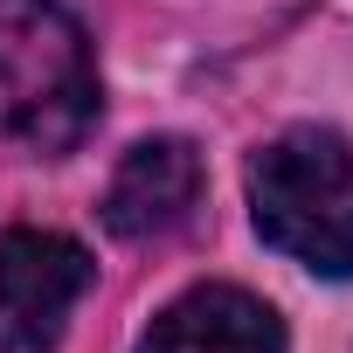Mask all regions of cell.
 I'll return each instance as SVG.
<instances>
[{
  "instance_id": "cell-1",
  "label": "cell",
  "mask_w": 353,
  "mask_h": 353,
  "mask_svg": "<svg viewBox=\"0 0 353 353\" xmlns=\"http://www.w3.org/2000/svg\"><path fill=\"white\" fill-rule=\"evenodd\" d=\"M250 222L312 277H353V145L332 125H291L256 145Z\"/></svg>"
},
{
  "instance_id": "cell-2",
  "label": "cell",
  "mask_w": 353,
  "mask_h": 353,
  "mask_svg": "<svg viewBox=\"0 0 353 353\" xmlns=\"http://www.w3.org/2000/svg\"><path fill=\"white\" fill-rule=\"evenodd\" d=\"M97 118L90 35L63 0H0V139L70 152Z\"/></svg>"
},
{
  "instance_id": "cell-3",
  "label": "cell",
  "mask_w": 353,
  "mask_h": 353,
  "mask_svg": "<svg viewBox=\"0 0 353 353\" xmlns=\"http://www.w3.org/2000/svg\"><path fill=\"white\" fill-rule=\"evenodd\" d=\"M90 250L56 229H8L0 236V325L28 353H49L90 291Z\"/></svg>"
},
{
  "instance_id": "cell-4",
  "label": "cell",
  "mask_w": 353,
  "mask_h": 353,
  "mask_svg": "<svg viewBox=\"0 0 353 353\" xmlns=\"http://www.w3.org/2000/svg\"><path fill=\"white\" fill-rule=\"evenodd\" d=\"M201 208V152L188 139H139L104 188V229L118 243H152Z\"/></svg>"
},
{
  "instance_id": "cell-5",
  "label": "cell",
  "mask_w": 353,
  "mask_h": 353,
  "mask_svg": "<svg viewBox=\"0 0 353 353\" xmlns=\"http://www.w3.org/2000/svg\"><path fill=\"white\" fill-rule=\"evenodd\" d=\"M139 353H284V319L243 284H194L145 325Z\"/></svg>"
}]
</instances>
